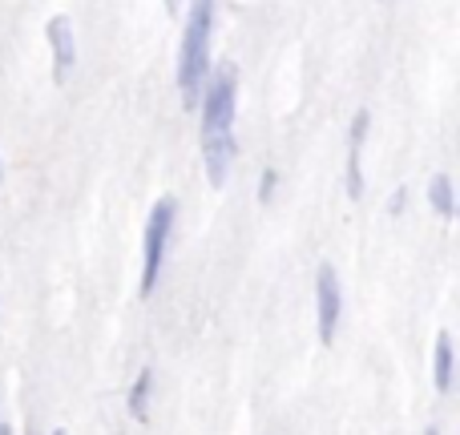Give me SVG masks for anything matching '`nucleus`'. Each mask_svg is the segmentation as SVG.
I'll list each match as a JSON object with an SVG mask.
<instances>
[{
  "mask_svg": "<svg viewBox=\"0 0 460 435\" xmlns=\"http://www.w3.org/2000/svg\"><path fill=\"white\" fill-rule=\"evenodd\" d=\"M234 93L238 81L230 65L210 73L202 89V161L215 186H223L226 166L234 158Z\"/></svg>",
  "mask_w": 460,
  "mask_h": 435,
  "instance_id": "obj_1",
  "label": "nucleus"
},
{
  "mask_svg": "<svg viewBox=\"0 0 460 435\" xmlns=\"http://www.w3.org/2000/svg\"><path fill=\"white\" fill-rule=\"evenodd\" d=\"M210 24H215V0H190L182 57H178V85H182L186 105H194L202 97V81L210 73Z\"/></svg>",
  "mask_w": 460,
  "mask_h": 435,
  "instance_id": "obj_2",
  "label": "nucleus"
},
{
  "mask_svg": "<svg viewBox=\"0 0 460 435\" xmlns=\"http://www.w3.org/2000/svg\"><path fill=\"white\" fill-rule=\"evenodd\" d=\"M174 238V198H162L158 206L150 210V222H146V254H142V294H150L158 286L162 262H166V246Z\"/></svg>",
  "mask_w": 460,
  "mask_h": 435,
  "instance_id": "obj_3",
  "label": "nucleus"
},
{
  "mask_svg": "<svg viewBox=\"0 0 460 435\" xmlns=\"http://www.w3.org/2000/svg\"><path fill=\"white\" fill-rule=\"evenodd\" d=\"M340 310H343V294H340V278L332 266H319L315 274V315H319V343H332L340 331Z\"/></svg>",
  "mask_w": 460,
  "mask_h": 435,
  "instance_id": "obj_4",
  "label": "nucleus"
},
{
  "mask_svg": "<svg viewBox=\"0 0 460 435\" xmlns=\"http://www.w3.org/2000/svg\"><path fill=\"white\" fill-rule=\"evenodd\" d=\"M49 37H53V48H57V81H65V73L73 69V32H69V21H65V16H53V21H49Z\"/></svg>",
  "mask_w": 460,
  "mask_h": 435,
  "instance_id": "obj_5",
  "label": "nucleus"
},
{
  "mask_svg": "<svg viewBox=\"0 0 460 435\" xmlns=\"http://www.w3.org/2000/svg\"><path fill=\"white\" fill-rule=\"evenodd\" d=\"M364 134H367V113H359L351 121V142H348V194L359 198V145H364Z\"/></svg>",
  "mask_w": 460,
  "mask_h": 435,
  "instance_id": "obj_6",
  "label": "nucleus"
},
{
  "mask_svg": "<svg viewBox=\"0 0 460 435\" xmlns=\"http://www.w3.org/2000/svg\"><path fill=\"white\" fill-rule=\"evenodd\" d=\"M432 371H437V391H453V339H448V335H440L437 339V367H432Z\"/></svg>",
  "mask_w": 460,
  "mask_h": 435,
  "instance_id": "obj_7",
  "label": "nucleus"
},
{
  "mask_svg": "<svg viewBox=\"0 0 460 435\" xmlns=\"http://www.w3.org/2000/svg\"><path fill=\"white\" fill-rule=\"evenodd\" d=\"M429 202L437 206V214L453 218V178H448V174L432 178V186H429Z\"/></svg>",
  "mask_w": 460,
  "mask_h": 435,
  "instance_id": "obj_8",
  "label": "nucleus"
},
{
  "mask_svg": "<svg viewBox=\"0 0 460 435\" xmlns=\"http://www.w3.org/2000/svg\"><path fill=\"white\" fill-rule=\"evenodd\" d=\"M150 387H154V371H142L134 391H129V412H134L137 420H146V412H150Z\"/></svg>",
  "mask_w": 460,
  "mask_h": 435,
  "instance_id": "obj_9",
  "label": "nucleus"
},
{
  "mask_svg": "<svg viewBox=\"0 0 460 435\" xmlns=\"http://www.w3.org/2000/svg\"><path fill=\"white\" fill-rule=\"evenodd\" d=\"M270 194H275V174L267 170V174H262V182H259V202H262V206L270 202Z\"/></svg>",
  "mask_w": 460,
  "mask_h": 435,
  "instance_id": "obj_10",
  "label": "nucleus"
},
{
  "mask_svg": "<svg viewBox=\"0 0 460 435\" xmlns=\"http://www.w3.org/2000/svg\"><path fill=\"white\" fill-rule=\"evenodd\" d=\"M166 8H170V13H174V8H178V0H166Z\"/></svg>",
  "mask_w": 460,
  "mask_h": 435,
  "instance_id": "obj_11",
  "label": "nucleus"
},
{
  "mask_svg": "<svg viewBox=\"0 0 460 435\" xmlns=\"http://www.w3.org/2000/svg\"><path fill=\"white\" fill-rule=\"evenodd\" d=\"M424 435H440V431H437V428H429V431H424Z\"/></svg>",
  "mask_w": 460,
  "mask_h": 435,
  "instance_id": "obj_12",
  "label": "nucleus"
},
{
  "mask_svg": "<svg viewBox=\"0 0 460 435\" xmlns=\"http://www.w3.org/2000/svg\"><path fill=\"white\" fill-rule=\"evenodd\" d=\"M57 435H61V431H57Z\"/></svg>",
  "mask_w": 460,
  "mask_h": 435,
  "instance_id": "obj_13",
  "label": "nucleus"
}]
</instances>
